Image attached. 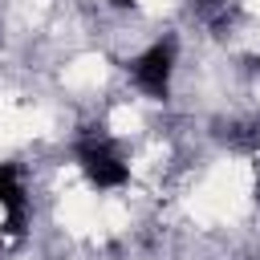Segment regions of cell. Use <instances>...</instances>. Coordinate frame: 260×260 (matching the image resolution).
Instances as JSON below:
<instances>
[{
    "label": "cell",
    "instance_id": "cell-4",
    "mask_svg": "<svg viewBox=\"0 0 260 260\" xmlns=\"http://www.w3.org/2000/svg\"><path fill=\"white\" fill-rule=\"evenodd\" d=\"M252 195H256V203H260V167H256V183H252Z\"/></svg>",
    "mask_w": 260,
    "mask_h": 260
},
{
    "label": "cell",
    "instance_id": "cell-5",
    "mask_svg": "<svg viewBox=\"0 0 260 260\" xmlns=\"http://www.w3.org/2000/svg\"><path fill=\"white\" fill-rule=\"evenodd\" d=\"M110 4H114V8H130L134 0H110Z\"/></svg>",
    "mask_w": 260,
    "mask_h": 260
},
{
    "label": "cell",
    "instance_id": "cell-6",
    "mask_svg": "<svg viewBox=\"0 0 260 260\" xmlns=\"http://www.w3.org/2000/svg\"><path fill=\"white\" fill-rule=\"evenodd\" d=\"M195 4H203V8H215V4H223V0H195Z\"/></svg>",
    "mask_w": 260,
    "mask_h": 260
},
{
    "label": "cell",
    "instance_id": "cell-2",
    "mask_svg": "<svg viewBox=\"0 0 260 260\" xmlns=\"http://www.w3.org/2000/svg\"><path fill=\"white\" fill-rule=\"evenodd\" d=\"M130 77H134V85H138L146 98L162 102V98L171 93V77H175V41L162 37V41L146 45V49L130 61Z\"/></svg>",
    "mask_w": 260,
    "mask_h": 260
},
{
    "label": "cell",
    "instance_id": "cell-1",
    "mask_svg": "<svg viewBox=\"0 0 260 260\" xmlns=\"http://www.w3.org/2000/svg\"><path fill=\"white\" fill-rule=\"evenodd\" d=\"M77 167L102 191H114V187H122L130 179V162L122 158V150L110 138H85V142H77Z\"/></svg>",
    "mask_w": 260,
    "mask_h": 260
},
{
    "label": "cell",
    "instance_id": "cell-7",
    "mask_svg": "<svg viewBox=\"0 0 260 260\" xmlns=\"http://www.w3.org/2000/svg\"><path fill=\"white\" fill-rule=\"evenodd\" d=\"M256 260H260V256H256Z\"/></svg>",
    "mask_w": 260,
    "mask_h": 260
},
{
    "label": "cell",
    "instance_id": "cell-3",
    "mask_svg": "<svg viewBox=\"0 0 260 260\" xmlns=\"http://www.w3.org/2000/svg\"><path fill=\"white\" fill-rule=\"evenodd\" d=\"M0 211H4V232L8 236H20L24 232V215H28V195H24V183H20V171L12 162H0Z\"/></svg>",
    "mask_w": 260,
    "mask_h": 260
}]
</instances>
